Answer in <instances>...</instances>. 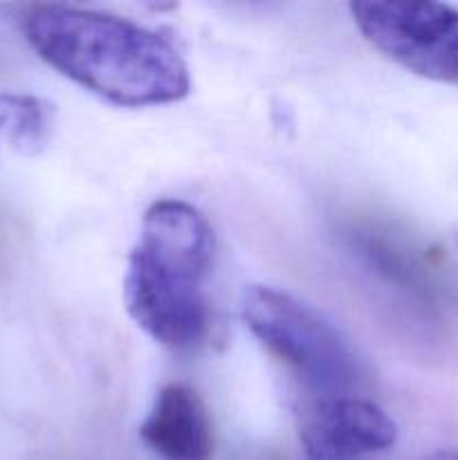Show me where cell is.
<instances>
[{"label":"cell","mask_w":458,"mask_h":460,"mask_svg":"<svg viewBox=\"0 0 458 460\" xmlns=\"http://www.w3.org/2000/svg\"><path fill=\"white\" fill-rule=\"evenodd\" d=\"M139 438L160 460H211L214 431L200 395L187 385H166L157 391Z\"/></svg>","instance_id":"6"},{"label":"cell","mask_w":458,"mask_h":460,"mask_svg":"<svg viewBox=\"0 0 458 460\" xmlns=\"http://www.w3.org/2000/svg\"><path fill=\"white\" fill-rule=\"evenodd\" d=\"M364 39L404 70L458 85V9L438 3H350Z\"/></svg>","instance_id":"4"},{"label":"cell","mask_w":458,"mask_h":460,"mask_svg":"<svg viewBox=\"0 0 458 460\" xmlns=\"http://www.w3.org/2000/svg\"><path fill=\"white\" fill-rule=\"evenodd\" d=\"M214 232L200 209L184 200H155L142 218L124 277L126 310L157 344L193 350L211 331L207 277Z\"/></svg>","instance_id":"2"},{"label":"cell","mask_w":458,"mask_h":460,"mask_svg":"<svg viewBox=\"0 0 458 460\" xmlns=\"http://www.w3.org/2000/svg\"><path fill=\"white\" fill-rule=\"evenodd\" d=\"M21 30L48 66L115 106H164L191 93V75L178 48L128 18L31 4Z\"/></svg>","instance_id":"1"},{"label":"cell","mask_w":458,"mask_h":460,"mask_svg":"<svg viewBox=\"0 0 458 460\" xmlns=\"http://www.w3.org/2000/svg\"><path fill=\"white\" fill-rule=\"evenodd\" d=\"M398 422L371 400L313 398L299 413V443L308 460H364L398 443Z\"/></svg>","instance_id":"5"},{"label":"cell","mask_w":458,"mask_h":460,"mask_svg":"<svg viewBox=\"0 0 458 460\" xmlns=\"http://www.w3.org/2000/svg\"><path fill=\"white\" fill-rule=\"evenodd\" d=\"M241 317L269 355L323 395H350L362 382V362L339 328L286 290L251 283L241 295Z\"/></svg>","instance_id":"3"},{"label":"cell","mask_w":458,"mask_h":460,"mask_svg":"<svg viewBox=\"0 0 458 460\" xmlns=\"http://www.w3.org/2000/svg\"><path fill=\"white\" fill-rule=\"evenodd\" d=\"M54 133V108L34 94L0 93V146L39 155Z\"/></svg>","instance_id":"7"},{"label":"cell","mask_w":458,"mask_h":460,"mask_svg":"<svg viewBox=\"0 0 458 460\" xmlns=\"http://www.w3.org/2000/svg\"><path fill=\"white\" fill-rule=\"evenodd\" d=\"M427 460H458V452L456 449H443V452L431 454Z\"/></svg>","instance_id":"8"}]
</instances>
